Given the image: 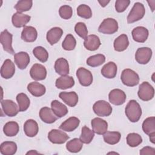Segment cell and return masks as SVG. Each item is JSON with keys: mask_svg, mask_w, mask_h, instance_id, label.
<instances>
[{"mask_svg": "<svg viewBox=\"0 0 155 155\" xmlns=\"http://www.w3.org/2000/svg\"><path fill=\"white\" fill-rule=\"evenodd\" d=\"M27 90L35 97H41L43 96L46 91L45 86L38 82H32L28 84Z\"/></svg>", "mask_w": 155, "mask_h": 155, "instance_id": "29", "label": "cell"}, {"mask_svg": "<svg viewBox=\"0 0 155 155\" xmlns=\"http://www.w3.org/2000/svg\"><path fill=\"white\" fill-rule=\"evenodd\" d=\"M117 71V68L116 64L113 62H108L102 68L101 74L106 78L113 79L116 76Z\"/></svg>", "mask_w": 155, "mask_h": 155, "instance_id": "27", "label": "cell"}, {"mask_svg": "<svg viewBox=\"0 0 155 155\" xmlns=\"http://www.w3.org/2000/svg\"><path fill=\"white\" fill-rule=\"evenodd\" d=\"M76 76L80 84L84 87H88L93 82L92 73L90 71L84 67H80L77 70Z\"/></svg>", "mask_w": 155, "mask_h": 155, "instance_id": "7", "label": "cell"}, {"mask_svg": "<svg viewBox=\"0 0 155 155\" xmlns=\"http://www.w3.org/2000/svg\"><path fill=\"white\" fill-rule=\"evenodd\" d=\"M140 154L141 155H145V154H155V148L151 147H145L143 148H142L140 151Z\"/></svg>", "mask_w": 155, "mask_h": 155, "instance_id": "48", "label": "cell"}, {"mask_svg": "<svg viewBox=\"0 0 155 155\" xmlns=\"http://www.w3.org/2000/svg\"><path fill=\"white\" fill-rule=\"evenodd\" d=\"M62 35L63 30L61 28L58 27L51 28L47 33V40L50 45H53L59 41Z\"/></svg>", "mask_w": 155, "mask_h": 155, "instance_id": "21", "label": "cell"}, {"mask_svg": "<svg viewBox=\"0 0 155 155\" xmlns=\"http://www.w3.org/2000/svg\"><path fill=\"white\" fill-rule=\"evenodd\" d=\"M74 31L78 34V35H79L84 39H85L88 36V30L86 25L84 22H78L75 25Z\"/></svg>", "mask_w": 155, "mask_h": 155, "instance_id": "45", "label": "cell"}, {"mask_svg": "<svg viewBox=\"0 0 155 155\" xmlns=\"http://www.w3.org/2000/svg\"><path fill=\"white\" fill-rule=\"evenodd\" d=\"M129 45L128 38L127 35L122 34L115 39L113 44L114 48L117 51H123L125 50Z\"/></svg>", "mask_w": 155, "mask_h": 155, "instance_id": "31", "label": "cell"}, {"mask_svg": "<svg viewBox=\"0 0 155 155\" xmlns=\"http://www.w3.org/2000/svg\"><path fill=\"white\" fill-rule=\"evenodd\" d=\"M31 78L35 81H42L47 76V70L45 67L40 64H35L30 70Z\"/></svg>", "mask_w": 155, "mask_h": 155, "instance_id": "13", "label": "cell"}, {"mask_svg": "<svg viewBox=\"0 0 155 155\" xmlns=\"http://www.w3.org/2000/svg\"><path fill=\"white\" fill-rule=\"evenodd\" d=\"M101 43L99 38L95 35H90L84 39V45L90 51H95L99 48Z\"/></svg>", "mask_w": 155, "mask_h": 155, "instance_id": "22", "label": "cell"}, {"mask_svg": "<svg viewBox=\"0 0 155 155\" xmlns=\"http://www.w3.org/2000/svg\"><path fill=\"white\" fill-rule=\"evenodd\" d=\"M123 84L128 87H134L139 82V77L137 73L130 68L124 69L120 76Z\"/></svg>", "mask_w": 155, "mask_h": 155, "instance_id": "2", "label": "cell"}, {"mask_svg": "<svg viewBox=\"0 0 155 155\" xmlns=\"http://www.w3.org/2000/svg\"><path fill=\"white\" fill-rule=\"evenodd\" d=\"M93 110L94 113L101 117H107L112 113V107L107 101L100 100L96 102L93 106Z\"/></svg>", "mask_w": 155, "mask_h": 155, "instance_id": "5", "label": "cell"}, {"mask_svg": "<svg viewBox=\"0 0 155 155\" xmlns=\"http://www.w3.org/2000/svg\"><path fill=\"white\" fill-rule=\"evenodd\" d=\"M130 1L129 0H117L115 2V9L118 13L124 12L130 5Z\"/></svg>", "mask_w": 155, "mask_h": 155, "instance_id": "47", "label": "cell"}, {"mask_svg": "<svg viewBox=\"0 0 155 155\" xmlns=\"http://www.w3.org/2000/svg\"><path fill=\"white\" fill-rule=\"evenodd\" d=\"M19 111H26L30 104V101L27 95L24 93H19L16 96Z\"/></svg>", "mask_w": 155, "mask_h": 155, "instance_id": "36", "label": "cell"}, {"mask_svg": "<svg viewBox=\"0 0 155 155\" xmlns=\"http://www.w3.org/2000/svg\"><path fill=\"white\" fill-rule=\"evenodd\" d=\"M17 151V145L12 141H5L1 144L0 152L3 155H13Z\"/></svg>", "mask_w": 155, "mask_h": 155, "instance_id": "32", "label": "cell"}, {"mask_svg": "<svg viewBox=\"0 0 155 155\" xmlns=\"http://www.w3.org/2000/svg\"><path fill=\"white\" fill-rule=\"evenodd\" d=\"M94 136V132L90 130L87 126H84L82 128L81 134L80 136V140L84 143H90L93 139Z\"/></svg>", "mask_w": 155, "mask_h": 155, "instance_id": "39", "label": "cell"}, {"mask_svg": "<svg viewBox=\"0 0 155 155\" xmlns=\"http://www.w3.org/2000/svg\"><path fill=\"white\" fill-rule=\"evenodd\" d=\"M142 142V138L137 133H131L127 136V143L131 147H136Z\"/></svg>", "mask_w": 155, "mask_h": 155, "instance_id": "41", "label": "cell"}, {"mask_svg": "<svg viewBox=\"0 0 155 155\" xmlns=\"http://www.w3.org/2000/svg\"><path fill=\"white\" fill-rule=\"evenodd\" d=\"M125 112L126 116L131 122H137L142 115V109L139 103L135 100H130L127 104Z\"/></svg>", "mask_w": 155, "mask_h": 155, "instance_id": "1", "label": "cell"}, {"mask_svg": "<svg viewBox=\"0 0 155 155\" xmlns=\"http://www.w3.org/2000/svg\"><path fill=\"white\" fill-rule=\"evenodd\" d=\"M91 125L93 131L97 134L103 135L107 131L108 123L101 118L95 117L91 121Z\"/></svg>", "mask_w": 155, "mask_h": 155, "instance_id": "14", "label": "cell"}, {"mask_svg": "<svg viewBox=\"0 0 155 155\" xmlns=\"http://www.w3.org/2000/svg\"><path fill=\"white\" fill-rule=\"evenodd\" d=\"M80 123L79 119L76 117H70L59 126V128L63 131L67 132H71L76 130Z\"/></svg>", "mask_w": 155, "mask_h": 155, "instance_id": "28", "label": "cell"}, {"mask_svg": "<svg viewBox=\"0 0 155 155\" xmlns=\"http://www.w3.org/2000/svg\"><path fill=\"white\" fill-rule=\"evenodd\" d=\"M15 73V66L10 59H6L1 68V76L2 78L8 79L13 77Z\"/></svg>", "mask_w": 155, "mask_h": 155, "instance_id": "16", "label": "cell"}, {"mask_svg": "<svg viewBox=\"0 0 155 155\" xmlns=\"http://www.w3.org/2000/svg\"><path fill=\"white\" fill-rule=\"evenodd\" d=\"M118 30V23L113 18H108L102 22L98 27V31L100 33L106 35H112L116 33Z\"/></svg>", "mask_w": 155, "mask_h": 155, "instance_id": "4", "label": "cell"}, {"mask_svg": "<svg viewBox=\"0 0 155 155\" xmlns=\"http://www.w3.org/2000/svg\"><path fill=\"white\" fill-rule=\"evenodd\" d=\"M98 2L101 4V5L102 7H105V6L110 2V1H105V0H104V1H98Z\"/></svg>", "mask_w": 155, "mask_h": 155, "instance_id": "49", "label": "cell"}, {"mask_svg": "<svg viewBox=\"0 0 155 155\" xmlns=\"http://www.w3.org/2000/svg\"><path fill=\"white\" fill-rule=\"evenodd\" d=\"M30 19L31 17L29 15L17 12L13 15L12 22L13 26L16 28H21L25 27V25L30 21Z\"/></svg>", "mask_w": 155, "mask_h": 155, "instance_id": "17", "label": "cell"}, {"mask_svg": "<svg viewBox=\"0 0 155 155\" xmlns=\"http://www.w3.org/2000/svg\"><path fill=\"white\" fill-rule=\"evenodd\" d=\"M76 45V41L71 34H68L62 44V47L65 50L71 51L74 49Z\"/></svg>", "mask_w": 155, "mask_h": 155, "instance_id": "42", "label": "cell"}, {"mask_svg": "<svg viewBox=\"0 0 155 155\" xmlns=\"http://www.w3.org/2000/svg\"><path fill=\"white\" fill-rule=\"evenodd\" d=\"M14 61L19 69L24 70L30 63V56L27 52L20 51L15 54Z\"/></svg>", "mask_w": 155, "mask_h": 155, "instance_id": "18", "label": "cell"}, {"mask_svg": "<svg viewBox=\"0 0 155 155\" xmlns=\"http://www.w3.org/2000/svg\"><path fill=\"white\" fill-rule=\"evenodd\" d=\"M51 110L59 118L65 116L68 112L67 107L57 100H53L51 103Z\"/></svg>", "mask_w": 155, "mask_h": 155, "instance_id": "30", "label": "cell"}, {"mask_svg": "<svg viewBox=\"0 0 155 155\" xmlns=\"http://www.w3.org/2000/svg\"><path fill=\"white\" fill-rule=\"evenodd\" d=\"M131 35L134 41L143 43L147 41L148 37L149 32L147 28L142 26H139L134 28L132 30Z\"/></svg>", "mask_w": 155, "mask_h": 155, "instance_id": "15", "label": "cell"}, {"mask_svg": "<svg viewBox=\"0 0 155 155\" xmlns=\"http://www.w3.org/2000/svg\"><path fill=\"white\" fill-rule=\"evenodd\" d=\"M12 35L7 30H4L1 33L0 41L4 50L7 53L13 54L14 50L12 47Z\"/></svg>", "mask_w": 155, "mask_h": 155, "instance_id": "12", "label": "cell"}, {"mask_svg": "<svg viewBox=\"0 0 155 155\" xmlns=\"http://www.w3.org/2000/svg\"><path fill=\"white\" fill-rule=\"evenodd\" d=\"M33 5V1L31 0H21L15 5V8L18 12L22 13L30 10Z\"/></svg>", "mask_w": 155, "mask_h": 155, "instance_id": "43", "label": "cell"}, {"mask_svg": "<svg viewBox=\"0 0 155 155\" xmlns=\"http://www.w3.org/2000/svg\"><path fill=\"white\" fill-rule=\"evenodd\" d=\"M74 85V80L73 77L65 75L58 78L55 82L56 87L61 90H65L73 87Z\"/></svg>", "mask_w": 155, "mask_h": 155, "instance_id": "24", "label": "cell"}, {"mask_svg": "<svg viewBox=\"0 0 155 155\" xmlns=\"http://www.w3.org/2000/svg\"><path fill=\"white\" fill-rule=\"evenodd\" d=\"M59 97L69 107H73L78 102V96L74 91L61 92Z\"/></svg>", "mask_w": 155, "mask_h": 155, "instance_id": "23", "label": "cell"}, {"mask_svg": "<svg viewBox=\"0 0 155 155\" xmlns=\"http://www.w3.org/2000/svg\"><path fill=\"white\" fill-rule=\"evenodd\" d=\"M39 114L41 119L47 124L54 123L58 118L54 114L52 110L47 107H44L41 108Z\"/></svg>", "mask_w": 155, "mask_h": 155, "instance_id": "20", "label": "cell"}, {"mask_svg": "<svg viewBox=\"0 0 155 155\" xmlns=\"http://www.w3.org/2000/svg\"><path fill=\"white\" fill-rule=\"evenodd\" d=\"M48 139L53 143L62 144L69 139V136L63 130L53 129L48 133Z\"/></svg>", "mask_w": 155, "mask_h": 155, "instance_id": "8", "label": "cell"}, {"mask_svg": "<svg viewBox=\"0 0 155 155\" xmlns=\"http://www.w3.org/2000/svg\"><path fill=\"white\" fill-rule=\"evenodd\" d=\"M19 130V125L15 121H10L7 122L3 127L4 133L8 137H13L16 136L18 133Z\"/></svg>", "mask_w": 155, "mask_h": 155, "instance_id": "33", "label": "cell"}, {"mask_svg": "<svg viewBox=\"0 0 155 155\" xmlns=\"http://www.w3.org/2000/svg\"><path fill=\"white\" fill-rule=\"evenodd\" d=\"M105 61V56L102 54H97L90 56L87 59V64L92 67L101 65Z\"/></svg>", "mask_w": 155, "mask_h": 155, "instance_id": "38", "label": "cell"}, {"mask_svg": "<svg viewBox=\"0 0 155 155\" xmlns=\"http://www.w3.org/2000/svg\"><path fill=\"white\" fill-rule=\"evenodd\" d=\"M126 97L125 92L118 88L112 90L108 94L109 101L114 105H120L124 104Z\"/></svg>", "mask_w": 155, "mask_h": 155, "instance_id": "11", "label": "cell"}, {"mask_svg": "<svg viewBox=\"0 0 155 155\" xmlns=\"http://www.w3.org/2000/svg\"><path fill=\"white\" fill-rule=\"evenodd\" d=\"M59 14L64 19H69L71 18L73 15L72 8L68 5H64L59 8Z\"/></svg>", "mask_w": 155, "mask_h": 155, "instance_id": "46", "label": "cell"}, {"mask_svg": "<svg viewBox=\"0 0 155 155\" xmlns=\"http://www.w3.org/2000/svg\"><path fill=\"white\" fill-rule=\"evenodd\" d=\"M142 128L143 132L148 136L155 133V117L152 116L145 119L142 123Z\"/></svg>", "mask_w": 155, "mask_h": 155, "instance_id": "35", "label": "cell"}, {"mask_svg": "<svg viewBox=\"0 0 155 155\" xmlns=\"http://www.w3.org/2000/svg\"><path fill=\"white\" fill-rule=\"evenodd\" d=\"M83 147V143L80 139L74 138L69 140L66 144L67 150L71 153H78L79 152Z\"/></svg>", "mask_w": 155, "mask_h": 155, "instance_id": "37", "label": "cell"}, {"mask_svg": "<svg viewBox=\"0 0 155 155\" xmlns=\"http://www.w3.org/2000/svg\"><path fill=\"white\" fill-rule=\"evenodd\" d=\"M39 154V153L35 150H31L26 153V154Z\"/></svg>", "mask_w": 155, "mask_h": 155, "instance_id": "51", "label": "cell"}, {"mask_svg": "<svg viewBox=\"0 0 155 155\" xmlns=\"http://www.w3.org/2000/svg\"><path fill=\"white\" fill-rule=\"evenodd\" d=\"M34 56L41 62H45L48 58V53L45 48L41 46L36 47L33 50Z\"/></svg>", "mask_w": 155, "mask_h": 155, "instance_id": "40", "label": "cell"}, {"mask_svg": "<svg viewBox=\"0 0 155 155\" xmlns=\"http://www.w3.org/2000/svg\"><path fill=\"white\" fill-rule=\"evenodd\" d=\"M1 107L4 114L9 117L15 116L19 111V107L16 104L10 99L2 100Z\"/></svg>", "mask_w": 155, "mask_h": 155, "instance_id": "10", "label": "cell"}, {"mask_svg": "<svg viewBox=\"0 0 155 155\" xmlns=\"http://www.w3.org/2000/svg\"><path fill=\"white\" fill-rule=\"evenodd\" d=\"M149 136H150V141H151L153 143H154V142H155V133L151 134L149 135Z\"/></svg>", "mask_w": 155, "mask_h": 155, "instance_id": "50", "label": "cell"}, {"mask_svg": "<svg viewBox=\"0 0 155 155\" xmlns=\"http://www.w3.org/2000/svg\"><path fill=\"white\" fill-rule=\"evenodd\" d=\"M54 67L56 72L61 76L67 75L69 73V64L65 58H58L55 61Z\"/></svg>", "mask_w": 155, "mask_h": 155, "instance_id": "26", "label": "cell"}, {"mask_svg": "<svg viewBox=\"0 0 155 155\" xmlns=\"http://www.w3.org/2000/svg\"><path fill=\"white\" fill-rule=\"evenodd\" d=\"M137 95L143 101H150L154 97V89L148 82H143L139 87Z\"/></svg>", "mask_w": 155, "mask_h": 155, "instance_id": "6", "label": "cell"}, {"mask_svg": "<svg viewBox=\"0 0 155 155\" xmlns=\"http://www.w3.org/2000/svg\"><path fill=\"white\" fill-rule=\"evenodd\" d=\"M38 37L36 29L32 26H25L21 33V39L27 42H33Z\"/></svg>", "mask_w": 155, "mask_h": 155, "instance_id": "19", "label": "cell"}, {"mask_svg": "<svg viewBox=\"0 0 155 155\" xmlns=\"http://www.w3.org/2000/svg\"><path fill=\"white\" fill-rule=\"evenodd\" d=\"M39 127L38 123L33 119H28L24 125V131L28 137H35L38 133Z\"/></svg>", "mask_w": 155, "mask_h": 155, "instance_id": "25", "label": "cell"}, {"mask_svg": "<svg viewBox=\"0 0 155 155\" xmlns=\"http://www.w3.org/2000/svg\"><path fill=\"white\" fill-rule=\"evenodd\" d=\"M152 50L149 47L139 48L135 53V59L140 64H147L152 56Z\"/></svg>", "mask_w": 155, "mask_h": 155, "instance_id": "9", "label": "cell"}, {"mask_svg": "<svg viewBox=\"0 0 155 155\" xmlns=\"http://www.w3.org/2000/svg\"><path fill=\"white\" fill-rule=\"evenodd\" d=\"M145 13V9L143 4L136 2L127 16V22L133 23L140 20Z\"/></svg>", "mask_w": 155, "mask_h": 155, "instance_id": "3", "label": "cell"}, {"mask_svg": "<svg viewBox=\"0 0 155 155\" xmlns=\"http://www.w3.org/2000/svg\"><path fill=\"white\" fill-rule=\"evenodd\" d=\"M121 134L118 131H107L103 134L104 142L110 145L117 143L120 139Z\"/></svg>", "mask_w": 155, "mask_h": 155, "instance_id": "34", "label": "cell"}, {"mask_svg": "<svg viewBox=\"0 0 155 155\" xmlns=\"http://www.w3.org/2000/svg\"><path fill=\"white\" fill-rule=\"evenodd\" d=\"M77 14L82 18L90 19L92 16V11L88 5L81 4L77 8Z\"/></svg>", "mask_w": 155, "mask_h": 155, "instance_id": "44", "label": "cell"}]
</instances>
